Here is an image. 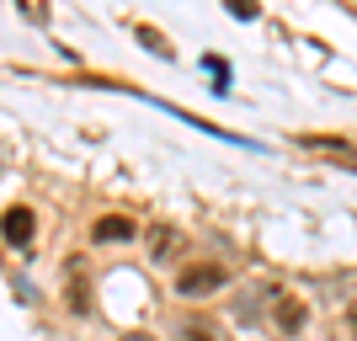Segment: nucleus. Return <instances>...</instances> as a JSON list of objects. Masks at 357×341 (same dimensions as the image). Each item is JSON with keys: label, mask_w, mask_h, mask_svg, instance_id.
Returning <instances> with one entry per match:
<instances>
[{"label": "nucleus", "mask_w": 357, "mask_h": 341, "mask_svg": "<svg viewBox=\"0 0 357 341\" xmlns=\"http://www.w3.org/2000/svg\"><path fill=\"white\" fill-rule=\"evenodd\" d=\"M203 70H208L219 86H229V64H224V59H203Z\"/></svg>", "instance_id": "nucleus-6"}, {"label": "nucleus", "mask_w": 357, "mask_h": 341, "mask_svg": "<svg viewBox=\"0 0 357 341\" xmlns=\"http://www.w3.org/2000/svg\"><path fill=\"white\" fill-rule=\"evenodd\" d=\"M187 341H224V336L213 326H203V320H192V326H187Z\"/></svg>", "instance_id": "nucleus-5"}, {"label": "nucleus", "mask_w": 357, "mask_h": 341, "mask_svg": "<svg viewBox=\"0 0 357 341\" xmlns=\"http://www.w3.org/2000/svg\"><path fill=\"white\" fill-rule=\"evenodd\" d=\"M123 341H149V336H139V331H134V336H123Z\"/></svg>", "instance_id": "nucleus-8"}, {"label": "nucleus", "mask_w": 357, "mask_h": 341, "mask_svg": "<svg viewBox=\"0 0 357 341\" xmlns=\"http://www.w3.org/2000/svg\"><path fill=\"white\" fill-rule=\"evenodd\" d=\"M32 229H38V219H32V208H6L0 213V235L11 240V245H27Z\"/></svg>", "instance_id": "nucleus-1"}, {"label": "nucleus", "mask_w": 357, "mask_h": 341, "mask_svg": "<svg viewBox=\"0 0 357 341\" xmlns=\"http://www.w3.org/2000/svg\"><path fill=\"white\" fill-rule=\"evenodd\" d=\"M91 235L102 240V245H112V240H134L139 235V224L134 219H123V213H107V219H96V229Z\"/></svg>", "instance_id": "nucleus-3"}, {"label": "nucleus", "mask_w": 357, "mask_h": 341, "mask_svg": "<svg viewBox=\"0 0 357 341\" xmlns=\"http://www.w3.org/2000/svg\"><path fill=\"white\" fill-rule=\"evenodd\" d=\"M229 16H235V22H251V16H256V6H245V0H235V6H229Z\"/></svg>", "instance_id": "nucleus-7"}, {"label": "nucleus", "mask_w": 357, "mask_h": 341, "mask_svg": "<svg viewBox=\"0 0 357 341\" xmlns=\"http://www.w3.org/2000/svg\"><path fill=\"white\" fill-rule=\"evenodd\" d=\"M352 331H357V304H352Z\"/></svg>", "instance_id": "nucleus-9"}, {"label": "nucleus", "mask_w": 357, "mask_h": 341, "mask_svg": "<svg viewBox=\"0 0 357 341\" xmlns=\"http://www.w3.org/2000/svg\"><path fill=\"white\" fill-rule=\"evenodd\" d=\"M224 282V267H187L176 278V294H213Z\"/></svg>", "instance_id": "nucleus-2"}, {"label": "nucleus", "mask_w": 357, "mask_h": 341, "mask_svg": "<svg viewBox=\"0 0 357 341\" xmlns=\"http://www.w3.org/2000/svg\"><path fill=\"white\" fill-rule=\"evenodd\" d=\"M304 320H310V310H304V298H278V326L294 336V331H304Z\"/></svg>", "instance_id": "nucleus-4"}]
</instances>
